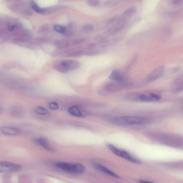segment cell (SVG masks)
Returning <instances> with one entry per match:
<instances>
[{"label":"cell","mask_w":183,"mask_h":183,"mask_svg":"<svg viewBox=\"0 0 183 183\" xmlns=\"http://www.w3.org/2000/svg\"><path fill=\"white\" fill-rule=\"evenodd\" d=\"M149 119L141 116H123L114 117L109 120L110 122L115 125L133 126L144 125L148 123Z\"/></svg>","instance_id":"cell-1"},{"label":"cell","mask_w":183,"mask_h":183,"mask_svg":"<svg viewBox=\"0 0 183 183\" xmlns=\"http://www.w3.org/2000/svg\"><path fill=\"white\" fill-rule=\"evenodd\" d=\"M56 165L62 170L72 173L82 174L85 171V167L81 164L78 163L60 162L57 163Z\"/></svg>","instance_id":"cell-2"},{"label":"cell","mask_w":183,"mask_h":183,"mask_svg":"<svg viewBox=\"0 0 183 183\" xmlns=\"http://www.w3.org/2000/svg\"><path fill=\"white\" fill-rule=\"evenodd\" d=\"M107 147L109 149L117 156L136 164H140L141 163L140 160L132 156L125 150L119 149L111 144L108 145Z\"/></svg>","instance_id":"cell-3"},{"label":"cell","mask_w":183,"mask_h":183,"mask_svg":"<svg viewBox=\"0 0 183 183\" xmlns=\"http://www.w3.org/2000/svg\"><path fill=\"white\" fill-rule=\"evenodd\" d=\"M80 64L78 61L71 60H65L60 61L57 68L62 72H66L68 71L75 70L80 66Z\"/></svg>","instance_id":"cell-4"},{"label":"cell","mask_w":183,"mask_h":183,"mask_svg":"<svg viewBox=\"0 0 183 183\" xmlns=\"http://www.w3.org/2000/svg\"><path fill=\"white\" fill-rule=\"evenodd\" d=\"M21 168V166L16 164L6 162H2L0 163V172H1L17 171L20 170Z\"/></svg>","instance_id":"cell-5"},{"label":"cell","mask_w":183,"mask_h":183,"mask_svg":"<svg viewBox=\"0 0 183 183\" xmlns=\"http://www.w3.org/2000/svg\"><path fill=\"white\" fill-rule=\"evenodd\" d=\"M164 71L165 68L163 66L157 67L147 76L146 79L147 82H153L159 78L163 75Z\"/></svg>","instance_id":"cell-6"},{"label":"cell","mask_w":183,"mask_h":183,"mask_svg":"<svg viewBox=\"0 0 183 183\" xmlns=\"http://www.w3.org/2000/svg\"><path fill=\"white\" fill-rule=\"evenodd\" d=\"M137 97L140 101L144 102L158 101L161 98L160 96L158 95L153 94H141L137 95Z\"/></svg>","instance_id":"cell-7"},{"label":"cell","mask_w":183,"mask_h":183,"mask_svg":"<svg viewBox=\"0 0 183 183\" xmlns=\"http://www.w3.org/2000/svg\"><path fill=\"white\" fill-rule=\"evenodd\" d=\"M68 112L70 114L76 117H85L88 115L87 112L77 106L70 107L68 109Z\"/></svg>","instance_id":"cell-8"},{"label":"cell","mask_w":183,"mask_h":183,"mask_svg":"<svg viewBox=\"0 0 183 183\" xmlns=\"http://www.w3.org/2000/svg\"><path fill=\"white\" fill-rule=\"evenodd\" d=\"M123 87V84L122 82H117L110 83L108 84L105 87V91L108 92H114L122 89Z\"/></svg>","instance_id":"cell-9"},{"label":"cell","mask_w":183,"mask_h":183,"mask_svg":"<svg viewBox=\"0 0 183 183\" xmlns=\"http://www.w3.org/2000/svg\"><path fill=\"white\" fill-rule=\"evenodd\" d=\"M94 166L95 168L97 169L98 170L104 172V173L107 174L108 175L111 176L113 177H114L115 178H120V176H118L117 174L115 173L114 172L112 171L109 170L106 167L103 166L102 165H100L97 163H94Z\"/></svg>","instance_id":"cell-10"},{"label":"cell","mask_w":183,"mask_h":183,"mask_svg":"<svg viewBox=\"0 0 183 183\" xmlns=\"http://www.w3.org/2000/svg\"><path fill=\"white\" fill-rule=\"evenodd\" d=\"M109 78L115 82H122L124 80L123 74L120 71L117 70H114L112 71Z\"/></svg>","instance_id":"cell-11"},{"label":"cell","mask_w":183,"mask_h":183,"mask_svg":"<svg viewBox=\"0 0 183 183\" xmlns=\"http://www.w3.org/2000/svg\"><path fill=\"white\" fill-rule=\"evenodd\" d=\"M36 142H37L38 144L42 146L43 147L47 150L48 151L51 152H55V150L50 145L48 140L46 139V138H39V139H37Z\"/></svg>","instance_id":"cell-12"},{"label":"cell","mask_w":183,"mask_h":183,"mask_svg":"<svg viewBox=\"0 0 183 183\" xmlns=\"http://www.w3.org/2000/svg\"><path fill=\"white\" fill-rule=\"evenodd\" d=\"M1 131L3 134L10 136L16 135L20 134V129L8 127H2L1 129Z\"/></svg>","instance_id":"cell-13"},{"label":"cell","mask_w":183,"mask_h":183,"mask_svg":"<svg viewBox=\"0 0 183 183\" xmlns=\"http://www.w3.org/2000/svg\"><path fill=\"white\" fill-rule=\"evenodd\" d=\"M136 8L135 7H131L124 12L123 15L126 17H131L135 13Z\"/></svg>","instance_id":"cell-14"},{"label":"cell","mask_w":183,"mask_h":183,"mask_svg":"<svg viewBox=\"0 0 183 183\" xmlns=\"http://www.w3.org/2000/svg\"><path fill=\"white\" fill-rule=\"evenodd\" d=\"M31 6L33 9L38 13H44L46 11V10L44 9L40 8L38 5L36 4V3L33 1L31 2Z\"/></svg>","instance_id":"cell-15"},{"label":"cell","mask_w":183,"mask_h":183,"mask_svg":"<svg viewBox=\"0 0 183 183\" xmlns=\"http://www.w3.org/2000/svg\"><path fill=\"white\" fill-rule=\"evenodd\" d=\"M183 91V79L179 82L174 87L173 89L174 93H178Z\"/></svg>","instance_id":"cell-16"},{"label":"cell","mask_w":183,"mask_h":183,"mask_svg":"<svg viewBox=\"0 0 183 183\" xmlns=\"http://www.w3.org/2000/svg\"><path fill=\"white\" fill-rule=\"evenodd\" d=\"M87 4L89 6L98 7L101 6V3L98 0H88Z\"/></svg>","instance_id":"cell-17"},{"label":"cell","mask_w":183,"mask_h":183,"mask_svg":"<svg viewBox=\"0 0 183 183\" xmlns=\"http://www.w3.org/2000/svg\"><path fill=\"white\" fill-rule=\"evenodd\" d=\"M35 111L41 115H45L47 113V110L45 108L42 107L38 106L35 108Z\"/></svg>","instance_id":"cell-18"},{"label":"cell","mask_w":183,"mask_h":183,"mask_svg":"<svg viewBox=\"0 0 183 183\" xmlns=\"http://www.w3.org/2000/svg\"><path fill=\"white\" fill-rule=\"evenodd\" d=\"M55 31L60 33H63L65 32V29L63 26L60 25H55L54 27Z\"/></svg>","instance_id":"cell-19"},{"label":"cell","mask_w":183,"mask_h":183,"mask_svg":"<svg viewBox=\"0 0 183 183\" xmlns=\"http://www.w3.org/2000/svg\"><path fill=\"white\" fill-rule=\"evenodd\" d=\"M83 29L85 31L90 32L94 30V27L90 24H87L84 26Z\"/></svg>","instance_id":"cell-20"},{"label":"cell","mask_w":183,"mask_h":183,"mask_svg":"<svg viewBox=\"0 0 183 183\" xmlns=\"http://www.w3.org/2000/svg\"><path fill=\"white\" fill-rule=\"evenodd\" d=\"M49 107L52 110H57L59 108V106L56 102H52L49 103Z\"/></svg>","instance_id":"cell-21"},{"label":"cell","mask_w":183,"mask_h":183,"mask_svg":"<svg viewBox=\"0 0 183 183\" xmlns=\"http://www.w3.org/2000/svg\"><path fill=\"white\" fill-rule=\"evenodd\" d=\"M172 1L173 4L175 5L180 4L183 2V0H172Z\"/></svg>","instance_id":"cell-22"},{"label":"cell","mask_w":183,"mask_h":183,"mask_svg":"<svg viewBox=\"0 0 183 183\" xmlns=\"http://www.w3.org/2000/svg\"><path fill=\"white\" fill-rule=\"evenodd\" d=\"M15 28H16V26L15 25H11L8 27V29L9 31H13Z\"/></svg>","instance_id":"cell-23"}]
</instances>
